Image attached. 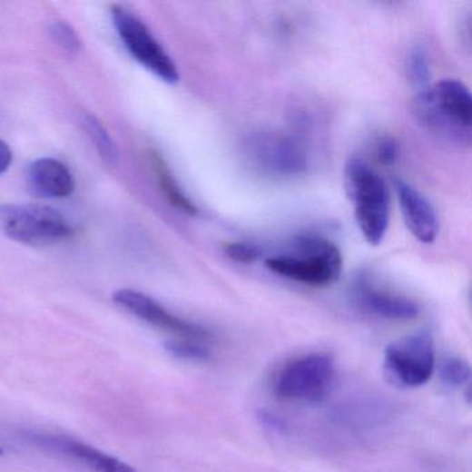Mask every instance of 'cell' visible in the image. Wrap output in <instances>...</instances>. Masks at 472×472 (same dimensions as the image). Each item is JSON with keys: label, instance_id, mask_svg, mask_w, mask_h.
I'll use <instances>...</instances> for the list:
<instances>
[{"label": "cell", "instance_id": "ba28073f", "mask_svg": "<svg viewBox=\"0 0 472 472\" xmlns=\"http://www.w3.org/2000/svg\"><path fill=\"white\" fill-rule=\"evenodd\" d=\"M435 369V339L427 329L402 337L385 348L384 370L398 387H423L434 376Z\"/></svg>", "mask_w": 472, "mask_h": 472}, {"label": "cell", "instance_id": "9a60e30c", "mask_svg": "<svg viewBox=\"0 0 472 472\" xmlns=\"http://www.w3.org/2000/svg\"><path fill=\"white\" fill-rule=\"evenodd\" d=\"M84 125H85L86 132L91 136L94 147L99 152L100 157L108 165H117L118 160H120V152H118L117 146H115L114 141L111 139L104 125L93 115H86Z\"/></svg>", "mask_w": 472, "mask_h": 472}, {"label": "cell", "instance_id": "52a82bcc", "mask_svg": "<svg viewBox=\"0 0 472 472\" xmlns=\"http://www.w3.org/2000/svg\"><path fill=\"white\" fill-rule=\"evenodd\" d=\"M111 18L123 46L139 64L170 85L178 84V65L141 18L121 5L111 6Z\"/></svg>", "mask_w": 472, "mask_h": 472}, {"label": "cell", "instance_id": "603a6c76", "mask_svg": "<svg viewBox=\"0 0 472 472\" xmlns=\"http://www.w3.org/2000/svg\"><path fill=\"white\" fill-rule=\"evenodd\" d=\"M4 455V449H2V447H0V456Z\"/></svg>", "mask_w": 472, "mask_h": 472}, {"label": "cell", "instance_id": "7402d4cb", "mask_svg": "<svg viewBox=\"0 0 472 472\" xmlns=\"http://www.w3.org/2000/svg\"><path fill=\"white\" fill-rule=\"evenodd\" d=\"M13 161V152L6 142L0 141V175H4L10 168Z\"/></svg>", "mask_w": 472, "mask_h": 472}, {"label": "cell", "instance_id": "4fadbf2b", "mask_svg": "<svg viewBox=\"0 0 472 472\" xmlns=\"http://www.w3.org/2000/svg\"><path fill=\"white\" fill-rule=\"evenodd\" d=\"M28 184L36 196L65 199L75 190V181L68 166L55 158H39L28 168Z\"/></svg>", "mask_w": 472, "mask_h": 472}, {"label": "cell", "instance_id": "d6986e66", "mask_svg": "<svg viewBox=\"0 0 472 472\" xmlns=\"http://www.w3.org/2000/svg\"><path fill=\"white\" fill-rule=\"evenodd\" d=\"M50 36L63 52L70 55H76L81 50V39L75 30L65 21H53L49 26Z\"/></svg>", "mask_w": 472, "mask_h": 472}, {"label": "cell", "instance_id": "5b68a950", "mask_svg": "<svg viewBox=\"0 0 472 472\" xmlns=\"http://www.w3.org/2000/svg\"><path fill=\"white\" fill-rule=\"evenodd\" d=\"M336 381V362L329 353L297 356L281 368L274 379V392L281 399L318 403L331 391Z\"/></svg>", "mask_w": 472, "mask_h": 472}, {"label": "cell", "instance_id": "5bb4252c", "mask_svg": "<svg viewBox=\"0 0 472 472\" xmlns=\"http://www.w3.org/2000/svg\"><path fill=\"white\" fill-rule=\"evenodd\" d=\"M152 165L154 170L155 176H157L158 184H160L161 192L166 200L178 208L182 212L187 215H197L199 208L192 202L190 197H187L186 192L182 190L181 184L176 181L175 176L171 172L170 166L166 165L163 158L158 152H152Z\"/></svg>", "mask_w": 472, "mask_h": 472}, {"label": "cell", "instance_id": "8992f818", "mask_svg": "<svg viewBox=\"0 0 472 472\" xmlns=\"http://www.w3.org/2000/svg\"><path fill=\"white\" fill-rule=\"evenodd\" d=\"M0 228L10 239L28 245L54 244L73 234L64 215L47 205L2 204Z\"/></svg>", "mask_w": 472, "mask_h": 472}, {"label": "cell", "instance_id": "e0dca14e", "mask_svg": "<svg viewBox=\"0 0 472 472\" xmlns=\"http://www.w3.org/2000/svg\"><path fill=\"white\" fill-rule=\"evenodd\" d=\"M165 349L182 360L205 362L211 358V349L205 342L171 339L165 342Z\"/></svg>", "mask_w": 472, "mask_h": 472}, {"label": "cell", "instance_id": "ac0fdd59", "mask_svg": "<svg viewBox=\"0 0 472 472\" xmlns=\"http://www.w3.org/2000/svg\"><path fill=\"white\" fill-rule=\"evenodd\" d=\"M440 379L450 388H463L468 385L471 368L461 358H449L440 366Z\"/></svg>", "mask_w": 472, "mask_h": 472}, {"label": "cell", "instance_id": "8fae6325", "mask_svg": "<svg viewBox=\"0 0 472 472\" xmlns=\"http://www.w3.org/2000/svg\"><path fill=\"white\" fill-rule=\"evenodd\" d=\"M353 297L360 310L387 320H413L420 315V307L413 300L379 289L368 279L356 281Z\"/></svg>", "mask_w": 472, "mask_h": 472}, {"label": "cell", "instance_id": "7a4b0ae2", "mask_svg": "<svg viewBox=\"0 0 472 472\" xmlns=\"http://www.w3.org/2000/svg\"><path fill=\"white\" fill-rule=\"evenodd\" d=\"M344 187L352 202L356 225L370 245L381 244L391 221V192L370 163L349 158L344 168Z\"/></svg>", "mask_w": 472, "mask_h": 472}, {"label": "cell", "instance_id": "ffe728a7", "mask_svg": "<svg viewBox=\"0 0 472 472\" xmlns=\"http://www.w3.org/2000/svg\"><path fill=\"white\" fill-rule=\"evenodd\" d=\"M223 252L229 260L237 263H244V265L257 262L258 260L262 258L263 254L262 248L260 245L247 241L228 242L223 247Z\"/></svg>", "mask_w": 472, "mask_h": 472}, {"label": "cell", "instance_id": "2e32d148", "mask_svg": "<svg viewBox=\"0 0 472 472\" xmlns=\"http://www.w3.org/2000/svg\"><path fill=\"white\" fill-rule=\"evenodd\" d=\"M406 71L411 85L416 86L418 91L427 88L431 78V65L427 50L423 46H414L408 53Z\"/></svg>", "mask_w": 472, "mask_h": 472}, {"label": "cell", "instance_id": "9c48e42d", "mask_svg": "<svg viewBox=\"0 0 472 472\" xmlns=\"http://www.w3.org/2000/svg\"><path fill=\"white\" fill-rule=\"evenodd\" d=\"M113 300L121 310L141 319L160 331L171 334L175 339L208 342L212 339L210 329L192 321L184 320L163 308L154 298L136 290H118L113 295Z\"/></svg>", "mask_w": 472, "mask_h": 472}, {"label": "cell", "instance_id": "30bf717a", "mask_svg": "<svg viewBox=\"0 0 472 472\" xmlns=\"http://www.w3.org/2000/svg\"><path fill=\"white\" fill-rule=\"evenodd\" d=\"M26 442L59 457L67 458L91 472H137L125 461L107 455L97 447L65 435L44 434L38 431H24Z\"/></svg>", "mask_w": 472, "mask_h": 472}, {"label": "cell", "instance_id": "44dd1931", "mask_svg": "<svg viewBox=\"0 0 472 472\" xmlns=\"http://www.w3.org/2000/svg\"><path fill=\"white\" fill-rule=\"evenodd\" d=\"M400 154V146L394 137H381L377 143V157L379 162L392 165Z\"/></svg>", "mask_w": 472, "mask_h": 472}, {"label": "cell", "instance_id": "3957f363", "mask_svg": "<svg viewBox=\"0 0 472 472\" xmlns=\"http://www.w3.org/2000/svg\"><path fill=\"white\" fill-rule=\"evenodd\" d=\"M265 266L271 273L305 284L326 287L341 277V251L334 242L318 234L295 237L289 251L266 258Z\"/></svg>", "mask_w": 472, "mask_h": 472}, {"label": "cell", "instance_id": "6da1fadb", "mask_svg": "<svg viewBox=\"0 0 472 472\" xmlns=\"http://www.w3.org/2000/svg\"><path fill=\"white\" fill-rule=\"evenodd\" d=\"M411 113L421 128L440 141L457 146L471 143L472 96L458 79H442L418 91Z\"/></svg>", "mask_w": 472, "mask_h": 472}, {"label": "cell", "instance_id": "7c38bea8", "mask_svg": "<svg viewBox=\"0 0 472 472\" xmlns=\"http://www.w3.org/2000/svg\"><path fill=\"white\" fill-rule=\"evenodd\" d=\"M397 196L400 212L408 231L423 244H432L439 233V219L423 192L405 181L397 182Z\"/></svg>", "mask_w": 472, "mask_h": 472}, {"label": "cell", "instance_id": "277c9868", "mask_svg": "<svg viewBox=\"0 0 472 472\" xmlns=\"http://www.w3.org/2000/svg\"><path fill=\"white\" fill-rule=\"evenodd\" d=\"M242 152L255 170L273 178H298L310 170L307 149L283 132H252L245 137Z\"/></svg>", "mask_w": 472, "mask_h": 472}]
</instances>
